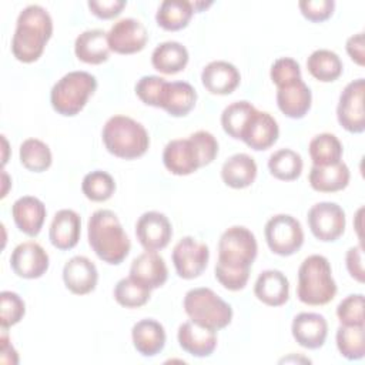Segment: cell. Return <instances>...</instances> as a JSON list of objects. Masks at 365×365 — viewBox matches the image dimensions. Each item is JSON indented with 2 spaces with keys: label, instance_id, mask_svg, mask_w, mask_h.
<instances>
[{
  "label": "cell",
  "instance_id": "cell-1",
  "mask_svg": "<svg viewBox=\"0 0 365 365\" xmlns=\"http://www.w3.org/2000/svg\"><path fill=\"white\" fill-rule=\"evenodd\" d=\"M53 34V20L48 11L38 6L24 7L16 23L11 38V53L21 63L37 61Z\"/></svg>",
  "mask_w": 365,
  "mask_h": 365
},
{
  "label": "cell",
  "instance_id": "cell-2",
  "mask_svg": "<svg viewBox=\"0 0 365 365\" xmlns=\"http://www.w3.org/2000/svg\"><path fill=\"white\" fill-rule=\"evenodd\" d=\"M217 154V138L211 133L200 130L188 138L171 140L163 151V163L174 175H190L198 168L211 164Z\"/></svg>",
  "mask_w": 365,
  "mask_h": 365
},
{
  "label": "cell",
  "instance_id": "cell-3",
  "mask_svg": "<svg viewBox=\"0 0 365 365\" xmlns=\"http://www.w3.org/2000/svg\"><path fill=\"white\" fill-rule=\"evenodd\" d=\"M87 237L96 255L111 265L121 264L131 248L120 220L110 210H97L91 214L87 222Z\"/></svg>",
  "mask_w": 365,
  "mask_h": 365
},
{
  "label": "cell",
  "instance_id": "cell-4",
  "mask_svg": "<svg viewBox=\"0 0 365 365\" xmlns=\"http://www.w3.org/2000/svg\"><path fill=\"white\" fill-rule=\"evenodd\" d=\"M103 143L110 154L123 160L144 155L150 147V137L144 125L127 115H113L103 127Z\"/></svg>",
  "mask_w": 365,
  "mask_h": 365
},
{
  "label": "cell",
  "instance_id": "cell-5",
  "mask_svg": "<svg viewBox=\"0 0 365 365\" xmlns=\"http://www.w3.org/2000/svg\"><path fill=\"white\" fill-rule=\"evenodd\" d=\"M336 282L332 278L329 261L324 255L307 257L298 268L297 297L302 304L325 305L336 295Z\"/></svg>",
  "mask_w": 365,
  "mask_h": 365
},
{
  "label": "cell",
  "instance_id": "cell-6",
  "mask_svg": "<svg viewBox=\"0 0 365 365\" xmlns=\"http://www.w3.org/2000/svg\"><path fill=\"white\" fill-rule=\"evenodd\" d=\"M182 305L190 321L202 328L217 332L231 324V305L210 288L190 289L184 297Z\"/></svg>",
  "mask_w": 365,
  "mask_h": 365
},
{
  "label": "cell",
  "instance_id": "cell-7",
  "mask_svg": "<svg viewBox=\"0 0 365 365\" xmlns=\"http://www.w3.org/2000/svg\"><path fill=\"white\" fill-rule=\"evenodd\" d=\"M97 90V80L87 71H70L50 91V103L56 113L64 117L77 115Z\"/></svg>",
  "mask_w": 365,
  "mask_h": 365
},
{
  "label": "cell",
  "instance_id": "cell-8",
  "mask_svg": "<svg viewBox=\"0 0 365 365\" xmlns=\"http://www.w3.org/2000/svg\"><path fill=\"white\" fill-rule=\"evenodd\" d=\"M258 245L255 235L242 225L230 227L222 232L218 241V261L220 264L245 269L251 268L257 258Z\"/></svg>",
  "mask_w": 365,
  "mask_h": 365
},
{
  "label": "cell",
  "instance_id": "cell-9",
  "mask_svg": "<svg viewBox=\"0 0 365 365\" xmlns=\"http://www.w3.org/2000/svg\"><path fill=\"white\" fill-rule=\"evenodd\" d=\"M265 241L269 250L281 257L295 254L304 244V231L297 218L289 214L271 217L264 227Z\"/></svg>",
  "mask_w": 365,
  "mask_h": 365
},
{
  "label": "cell",
  "instance_id": "cell-10",
  "mask_svg": "<svg viewBox=\"0 0 365 365\" xmlns=\"http://www.w3.org/2000/svg\"><path fill=\"white\" fill-rule=\"evenodd\" d=\"M312 235L322 242L336 241L345 231V212L336 202L322 201L314 204L307 214Z\"/></svg>",
  "mask_w": 365,
  "mask_h": 365
},
{
  "label": "cell",
  "instance_id": "cell-11",
  "mask_svg": "<svg viewBox=\"0 0 365 365\" xmlns=\"http://www.w3.org/2000/svg\"><path fill=\"white\" fill-rule=\"evenodd\" d=\"M364 93L365 80L356 78L345 86L339 94L336 107V118L342 128L349 133L359 134L365 130V114H364Z\"/></svg>",
  "mask_w": 365,
  "mask_h": 365
},
{
  "label": "cell",
  "instance_id": "cell-12",
  "mask_svg": "<svg viewBox=\"0 0 365 365\" xmlns=\"http://www.w3.org/2000/svg\"><path fill=\"white\" fill-rule=\"evenodd\" d=\"M171 259L180 278L194 279L205 271L210 250L204 242H198L192 237H184L174 245Z\"/></svg>",
  "mask_w": 365,
  "mask_h": 365
},
{
  "label": "cell",
  "instance_id": "cell-13",
  "mask_svg": "<svg viewBox=\"0 0 365 365\" xmlns=\"http://www.w3.org/2000/svg\"><path fill=\"white\" fill-rule=\"evenodd\" d=\"M135 237L145 251L165 248L173 237V227L165 214L147 211L135 222Z\"/></svg>",
  "mask_w": 365,
  "mask_h": 365
},
{
  "label": "cell",
  "instance_id": "cell-14",
  "mask_svg": "<svg viewBox=\"0 0 365 365\" xmlns=\"http://www.w3.org/2000/svg\"><path fill=\"white\" fill-rule=\"evenodd\" d=\"M107 40L111 51L117 54H134L145 47L148 34L140 20L127 17L111 26Z\"/></svg>",
  "mask_w": 365,
  "mask_h": 365
},
{
  "label": "cell",
  "instance_id": "cell-15",
  "mask_svg": "<svg viewBox=\"0 0 365 365\" xmlns=\"http://www.w3.org/2000/svg\"><path fill=\"white\" fill-rule=\"evenodd\" d=\"M48 254L40 244L34 241L19 244L10 255V267L13 272L20 278H40L48 269Z\"/></svg>",
  "mask_w": 365,
  "mask_h": 365
},
{
  "label": "cell",
  "instance_id": "cell-16",
  "mask_svg": "<svg viewBox=\"0 0 365 365\" xmlns=\"http://www.w3.org/2000/svg\"><path fill=\"white\" fill-rule=\"evenodd\" d=\"M63 281L66 288L76 295L90 294L98 281L97 267L87 257L76 255L64 264Z\"/></svg>",
  "mask_w": 365,
  "mask_h": 365
},
{
  "label": "cell",
  "instance_id": "cell-17",
  "mask_svg": "<svg viewBox=\"0 0 365 365\" xmlns=\"http://www.w3.org/2000/svg\"><path fill=\"white\" fill-rule=\"evenodd\" d=\"M279 137L277 120L267 111L257 110L250 118L241 140L255 151H264L272 147Z\"/></svg>",
  "mask_w": 365,
  "mask_h": 365
},
{
  "label": "cell",
  "instance_id": "cell-18",
  "mask_svg": "<svg viewBox=\"0 0 365 365\" xmlns=\"http://www.w3.org/2000/svg\"><path fill=\"white\" fill-rule=\"evenodd\" d=\"M291 332L294 339L307 349H318L328 335L327 319L315 312H301L294 317Z\"/></svg>",
  "mask_w": 365,
  "mask_h": 365
},
{
  "label": "cell",
  "instance_id": "cell-19",
  "mask_svg": "<svg viewBox=\"0 0 365 365\" xmlns=\"http://www.w3.org/2000/svg\"><path fill=\"white\" fill-rule=\"evenodd\" d=\"M128 277L153 291L165 284L168 269L161 255L154 251H145L133 259Z\"/></svg>",
  "mask_w": 365,
  "mask_h": 365
},
{
  "label": "cell",
  "instance_id": "cell-20",
  "mask_svg": "<svg viewBox=\"0 0 365 365\" xmlns=\"http://www.w3.org/2000/svg\"><path fill=\"white\" fill-rule=\"evenodd\" d=\"M46 205L33 195H24L11 205V217L16 227L29 237H37L46 220Z\"/></svg>",
  "mask_w": 365,
  "mask_h": 365
},
{
  "label": "cell",
  "instance_id": "cell-21",
  "mask_svg": "<svg viewBox=\"0 0 365 365\" xmlns=\"http://www.w3.org/2000/svg\"><path fill=\"white\" fill-rule=\"evenodd\" d=\"M241 74L238 68L224 60L208 63L201 73V83L211 94L227 96L231 94L240 84Z\"/></svg>",
  "mask_w": 365,
  "mask_h": 365
},
{
  "label": "cell",
  "instance_id": "cell-22",
  "mask_svg": "<svg viewBox=\"0 0 365 365\" xmlns=\"http://www.w3.org/2000/svg\"><path fill=\"white\" fill-rule=\"evenodd\" d=\"M177 339L182 351L197 358L210 356L217 348L215 331L202 328L192 321L182 322L178 327Z\"/></svg>",
  "mask_w": 365,
  "mask_h": 365
},
{
  "label": "cell",
  "instance_id": "cell-23",
  "mask_svg": "<svg viewBox=\"0 0 365 365\" xmlns=\"http://www.w3.org/2000/svg\"><path fill=\"white\" fill-rule=\"evenodd\" d=\"M80 234L81 220L76 211L64 208L56 212L48 230V238L53 247L60 251L71 250L77 245Z\"/></svg>",
  "mask_w": 365,
  "mask_h": 365
},
{
  "label": "cell",
  "instance_id": "cell-24",
  "mask_svg": "<svg viewBox=\"0 0 365 365\" xmlns=\"http://www.w3.org/2000/svg\"><path fill=\"white\" fill-rule=\"evenodd\" d=\"M197 91L187 81H165L158 101V108L173 117L187 115L195 106Z\"/></svg>",
  "mask_w": 365,
  "mask_h": 365
},
{
  "label": "cell",
  "instance_id": "cell-25",
  "mask_svg": "<svg viewBox=\"0 0 365 365\" xmlns=\"http://www.w3.org/2000/svg\"><path fill=\"white\" fill-rule=\"evenodd\" d=\"M254 294L268 307H281L289 298L288 278L278 269H265L255 281Z\"/></svg>",
  "mask_w": 365,
  "mask_h": 365
},
{
  "label": "cell",
  "instance_id": "cell-26",
  "mask_svg": "<svg viewBox=\"0 0 365 365\" xmlns=\"http://www.w3.org/2000/svg\"><path fill=\"white\" fill-rule=\"evenodd\" d=\"M312 104V93L309 87L298 80L289 86L277 88V106L282 114L298 120L308 114Z\"/></svg>",
  "mask_w": 365,
  "mask_h": 365
},
{
  "label": "cell",
  "instance_id": "cell-27",
  "mask_svg": "<svg viewBox=\"0 0 365 365\" xmlns=\"http://www.w3.org/2000/svg\"><path fill=\"white\" fill-rule=\"evenodd\" d=\"M131 338L134 348L143 356H155L160 354L167 339L164 327L151 318L135 322L131 329Z\"/></svg>",
  "mask_w": 365,
  "mask_h": 365
},
{
  "label": "cell",
  "instance_id": "cell-28",
  "mask_svg": "<svg viewBox=\"0 0 365 365\" xmlns=\"http://www.w3.org/2000/svg\"><path fill=\"white\" fill-rule=\"evenodd\" d=\"M110 51L107 33L101 29L83 31L77 36L74 43L76 57L87 64H101L107 61Z\"/></svg>",
  "mask_w": 365,
  "mask_h": 365
},
{
  "label": "cell",
  "instance_id": "cell-29",
  "mask_svg": "<svg viewBox=\"0 0 365 365\" xmlns=\"http://www.w3.org/2000/svg\"><path fill=\"white\" fill-rule=\"evenodd\" d=\"M257 177V164L245 153L231 155L221 167V178L225 185L241 190L250 187Z\"/></svg>",
  "mask_w": 365,
  "mask_h": 365
},
{
  "label": "cell",
  "instance_id": "cell-30",
  "mask_svg": "<svg viewBox=\"0 0 365 365\" xmlns=\"http://www.w3.org/2000/svg\"><path fill=\"white\" fill-rule=\"evenodd\" d=\"M351 174L349 168L344 161L332 165L318 167L312 165L308 181L309 185L318 192H336L346 188Z\"/></svg>",
  "mask_w": 365,
  "mask_h": 365
},
{
  "label": "cell",
  "instance_id": "cell-31",
  "mask_svg": "<svg viewBox=\"0 0 365 365\" xmlns=\"http://www.w3.org/2000/svg\"><path fill=\"white\" fill-rule=\"evenodd\" d=\"M188 51L178 41L160 43L151 54L153 67L163 74H177L185 68Z\"/></svg>",
  "mask_w": 365,
  "mask_h": 365
},
{
  "label": "cell",
  "instance_id": "cell-32",
  "mask_svg": "<svg viewBox=\"0 0 365 365\" xmlns=\"http://www.w3.org/2000/svg\"><path fill=\"white\" fill-rule=\"evenodd\" d=\"M192 3L187 0H164L155 14L157 24L167 31H177L188 26L192 17Z\"/></svg>",
  "mask_w": 365,
  "mask_h": 365
},
{
  "label": "cell",
  "instance_id": "cell-33",
  "mask_svg": "<svg viewBox=\"0 0 365 365\" xmlns=\"http://www.w3.org/2000/svg\"><path fill=\"white\" fill-rule=\"evenodd\" d=\"M307 68L315 80L321 83H331L339 78L344 66L336 53L327 48H319L309 54Z\"/></svg>",
  "mask_w": 365,
  "mask_h": 365
},
{
  "label": "cell",
  "instance_id": "cell-34",
  "mask_svg": "<svg viewBox=\"0 0 365 365\" xmlns=\"http://www.w3.org/2000/svg\"><path fill=\"white\" fill-rule=\"evenodd\" d=\"M309 157L314 165L327 167L341 161L342 158V144L335 134L321 133L315 135L308 145Z\"/></svg>",
  "mask_w": 365,
  "mask_h": 365
},
{
  "label": "cell",
  "instance_id": "cell-35",
  "mask_svg": "<svg viewBox=\"0 0 365 365\" xmlns=\"http://www.w3.org/2000/svg\"><path fill=\"white\" fill-rule=\"evenodd\" d=\"M302 157L291 148L277 150L268 158V170L271 175L281 181L297 180L302 173Z\"/></svg>",
  "mask_w": 365,
  "mask_h": 365
},
{
  "label": "cell",
  "instance_id": "cell-36",
  "mask_svg": "<svg viewBox=\"0 0 365 365\" xmlns=\"http://www.w3.org/2000/svg\"><path fill=\"white\" fill-rule=\"evenodd\" d=\"M257 108L250 101H234L227 106L221 114L222 130L232 138L241 140V135Z\"/></svg>",
  "mask_w": 365,
  "mask_h": 365
},
{
  "label": "cell",
  "instance_id": "cell-37",
  "mask_svg": "<svg viewBox=\"0 0 365 365\" xmlns=\"http://www.w3.org/2000/svg\"><path fill=\"white\" fill-rule=\"evenodd\" d=\"M20 163L33 173H43L50 168L53 157L48 145L38 138H27L20 145Z\"/></svg>",
  "mask_w": 365,
  "mask_h": 365
},
{
  "label": "cell",
  "instance_id": "cell-38",
  "mask_svg": "<svg viewBox=\"0 0 365 365\" xmlns=\"http://www.w3.org/2000/svg\"><path fill=\"white\" fill-rule=\"evenodd\" d=\"M336 346L339 354L349 359L358 361L365 355V331L358 325H341L336 329Z\"/></svg>",
  "mask_w": 365,
  "mask_h": 365
},
{
  "label": "cell",
  "instance_id": "cell-39",
  "mask_svg": "<svg viewBox=\"0 0 365 365\" xmlns=\"http://www.w3.org/2000/svg\"><path fill=\"white\" fill-rule=\"evenodd\" d=\"M81 191L90 201L103 202L111 198V195L114 194L115 181L108 173L103 170H96L84 175L81 182Z\"/></svg>",
  "mask_w": 365,
  "mask_h": 365
},
{
  "label": "cell",
  "instance_id": "cell-40",
  "mask_svg": "<svg viewBox=\"0 0 365 365\" xmlns=\"http://www.w3.org/2000/svg\"><path fill=\"white\" fill-rule=\"evenodd\" d=\"M113 295L121 307L140 308L148 302L151 297V289L141 285L131 277H127L115 284Z\"/></svg>",
  "mask_w": 365,
  "mask_h": 365
},
{
  "label": "cell",
  "instance_id": "cell-41",
  "mask_svg": "<svg viewBox=\"0 0 365 365\" xmlns=\"http://www.w3.org/2000/svg\"><path fill=\"white\" fill-rule=\"evenodd\" d=\"M26 314V304L21 297L11 291H1L0 294V325L7 329L19 324Z\"/></svg>",
  "mask_w": 365,
  "mask_h": 365
},
{
  "label": "cell",
  "instance_id": "cell-42",
  "mask_svg": "<svg viewBox=\"0 0 365 365\" xmlns=\"http://www.w3.org/2000/svg\"><path fill=\"white\" fill-rule=\"evenodd\" d=\"M336 317L341 325L364 327V295L351 294L336 307Z\"/></svg>",
  "mask_w": 365,
  "mask_h": 365
},
{
  "label": "cell",
  "instance_id": "cell-43",
  "mask_svg": "<svg viewBox=\"0 0 365 365\" xmlns=\"http://www.w3.org/2000/svg\"><path fill=\"white\" fill-rule=\"evenodd\" d=\"M272 83L277 88L289 86L298 80H302L299 64L291 57H281L274 61L269 71Z\"/></svg>",
  "mask_w": 365,
  "mask_h": 365
},
{
  "label": "cell",
  "instance_id": "cell-44",
  "mask_svg": "<svg viewBox=\"0 0 365 365\" xmlns=\"http://www.w3.org/2000/svg\"><path fill=\"white\" fill-rule=\"evenodd\" d=\"M165 78L160 76H143L135 84V96L145 104L158 108L160 94L165 84Z\"/></svg>",
  "mask_w": 365,
  "mask_h": 365
},
{
  "label": "cell",
  "instance_id": "cell-45",
  "mask_svg": "<svg viewBox=\"0 0 365 365\" xmlns=\"http://www.w3.org/2000/svg\"><path fill=\"white\" fill-rule=\"evenodd\" d=\"M214 274L217 281L228 291H240L245 288L248 278H250V268L238 269V268H230L220 262L215 264Z\"/></svg>",
  "mask_w": 365,
  "mask_h": 365
},
{
  "label": "cell",
  "instance_id": "cell-46",
  "mask_svg": "<svg viewBox=\"0 0 365 365\" xmlns=\"http://www.w3.org/2000/svg\"><path fill=\"white\" fill-rule=\"evenodd\" d=\"M298 7L302 13V16L312 21V23H321L328 20L335 9L334 0H302L298 3Z\"/></svg>",
  "mask_w": 365,
  "mask_h": 365
},
{
  "label": "cell",
  "instance_id": "cell-47",
  "mask_svg": "<svg viewBox=\"0 0 365 365\" xmlns=\"http://www.w3.org/2000/svg\"><path fill=\"white\" fill-rule=\"evenodd\" d=\"M90 11L103 20L114 19L117 17L123 9L127 6V1L124 0H103V1H88L87 3Z\"/></svg>",
  "mask_w": 365,
  "mask_h": 365
},
{
  "label": "cell",
  "instance_id": "cell-48",
  "mask_svg": "<svg viewBox=\"0 0 365 365\" xmlns=\"http://www.w3.org/2000/svg\"><path fill=\"white\" fill-rule=\"evenodd\" d=\"M345 264H346V269L349 272V275L358 281V282H364V251H362V245L358 244L355 247H351L346 251L345 255Z\"/></svg>",
  "mask_w": 365,
  "mask_h": 365
},
{
  "label": "cell",
  "instance_id": "cell-49",
  "mask_svg": "<svg viewBox=\"0 0 365 365\" xmlns=\"http://www.w3.org/2000/svg\"><path fill=\"white\" fill-rule=\"evenodd\" d=\"M346 53L349 54V57L358 64V66H364L365 64V47H364V33H358L351 36L346 40L345 44Z\"/></svg>",
  "mask_w": 365,
  "mask_h": 365
}]
</instances>
